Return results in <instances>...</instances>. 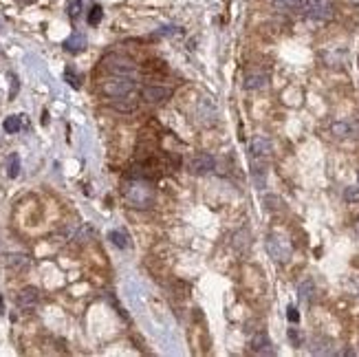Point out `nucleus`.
<instances>
[{"label":"nucleus","instance_id":"nucleus-1","mask_svg":"<svg viewBox=\"0 0 359 357\" xmlns=\"http://www.w3.org/2000/svg\"><path fill=\"white\" fill-rule=\"evenodd\" d=\"M124 198L130 207L146 210L155 201V190H152V185L146 179H133L130 176V181L124 185Z\"/></svg>","mask_w":359,"mask_h":357},{"label":"nucleus","instance_id":"nucleus-2","mask_svg":"<svg viewBox=\"0 0 359 357\" xmlns=\"http://www.w3.org/2000/svg\"><path fill=\"white\" fill-rule=\"evenodd\" d=\"M273 152V145H271V139L265 135H256L251 141H249V154H251V163H253V174L260 172L265 176V167H267V159Z\"/></svg>","mask_w":359,"mask_h":357},{"label":"nucleus","instance_id":"nucleus-3","mask_svg":"<svg viewBox=\"0 0 359 357\" xmlns=\"http://www.w3.org/2000/svg\"><path fill=\"white\" fill-rule=\"evenodd\" d=\"M135 91V82L128 77V75H115V77L106 79L102 84V93L106 97H124V95H130Z\"/></svg>","mask_w":359,"mask_h":357},{"label":"nucleus","instance_id":"nucleus-4","mask_svg":"<svg viewBox=\"0 0 359 357\" xmlns=\"http://www.w3.org/2000/svg\"><path fill=\"white\" fill-rule=\"evenodd\" d=\"M267 251H269V256L273 260L287 262L293 254V247H291V242H289V238H284L282 234H271V236L267 238Z\"/></svg>","mask_w":359,"mask_h":357},{"label":"nucleus","instance_id":"nucleus-5","mask_svg":"<svg viewBox=\"0 0 359 357\" xmlns=\"http://www.w3.org/2000/svg\"><path fill=\"white\" fill-rule=\"evenodd\" d=\"M302 11H304L311 20L324 22V20H331L333 18V2L331 0H304Z\"/></svg>","mask_w":359,"mask_h":357},{"label":"nucleus","instance_id":"nucleus-6","mask_svg":"<svg viewBox=\"0 0 359 357\" xmlns=\"http://www.w3.org/2000/svg\"><path fill=\"white\" fill-rule=\"evenodd\" d=\"M216 167V159L209 152H194L190 159H187V172L194 176L201 174H209V172Z\"/></svg>","mask_w":359,"mask_h":357},{"label":"nucleus","instance_id":"nucleus-7","mask_svg":"<svg viewBox=\"0 0 359 357\" xmlns=\"http://www.w3.org/2000/svg\"><path fill=\"white\" fill-rule=\"evenodd\" d=\"M104 66H106V71H111L112 75H128V77L137 71L135 62L128 60V57H124V55H108L106 60H104Z\"/></svg>","mask_w":359,"mask_h":357},{"label":"nucleus","instance_id":"nucleus-8","mask_svg":"<svg viewBox=\"0 0 359 357\" xmlns=\"http://www.w3.org/2000/svg\"><path fill=\"white\" fill-rule=\"evenodd\" d=\"M170 95H172V91H170L168 86H157V84H150V86H146L141 91V97L148 104H161V101H165Z\"/></svg>","mask_w":359,"mask_h":357},{"label":"nucleus","instance_id":"nucleus-9","mask_svg":"<svg viewBox=\"0 0 359 357\" xmlns=\"http://www.w3.org/2000/svg\"><path fill=\"white\" fill-rule=\"evenodd\" d=\"M40 302V293H38L36 286H24L22 291L18 293V307L22 311H33Z\"/></svg>","mask_w":359,"mask_h":357},{"label":"nucleus","instance_id":"nucleus-10","mask_svg":"<svg viewBox=\"0 0 359 357\" xmlns=\"http://www.w3.org/2000/svg\"><path fill=\"white\" fill-rule=\"evenodd\" d=\"M269 84V75L265 71H247L245 75V88L247 91H258V88H265Z\"/></svg>","mask_w":359,"mask_h":357},{"label":"nucleus","instance_id":"nucleus-11","mask_svg":"<svg viewBox=\"0 0 359 357\" xmlns=\"http://www.w3.org/2000/svg\"><path fill=\"white\" fill-rule=\"evenodd\" d=\"M251 346H253V351H256L258 355H273V353H275V348H273V344H271L269 335L262 333V331L253 335Z\"/></svg>","mask_w":359,"mask_h":357},{"label":"nucleus","instance_id":"nucleus-12","mask_svg":"<svg viewBox=\"0 0 359 357\" xmlns=\"http://www.w3.org/2000/svg\"><path fill=\"white\" fill-rule=\"evenodd\" d=\"M111 106L115 110H119V113H133V110H137V99L130 93V95H124V97H112Z\"/></svg>","mask_w":359,"mask_h":357},{"label":"nucleus","instance_id":"nucleus-13","mask_svg":"<svg viewBox=\"0 0 359 357\" xmlns=\"http://www.w3.org/2000/svg\"><path fill=\"white\" fill-rule=\"evenodd\" d=\"M84 47H86V38L82 33H73L68 40H64V48H67V51H71V53L84 51Z\"/></svg>","mask_w":359,"mask_h":357},{"label":"nucleus","instance_id":"nucleus-14","mask_svg":"<svg viewBox=\"0 0 359 357\" xmlns=\"http://www.w3.org/2000/svg\"><path fill=\"white\" fill-rule=\"evenodd\" d=\"M353 123H348V121H335L331 126V135L335 137V139H346V137H350L353 135Z\"/></svg>","mask_w":359,"mask_h":357},{"label":"nucleus","instance_id":"nucleus-15","mask_svg":"<svg viewBox=\"0 0 359 357\" xmlns=\"http://www.w3.org/2000/svg\"><path fill=\"white\" fill-rule=\"evenodd\" d=\"M313 293H315V285L311 278H306V280L300 282V286H297V295H300L302 302H311L313 300Z\"/></svg>","mask_w":359,"mask_h":357},{"label":"nucleus","instance_id":"nucleus-16","mask_svg":"<svg viewBox=\"0 0 359 357\" xmlns=\"http://www.w3.org/2000/svg\"><path fill=\"white\" fill-rule=\"evenodd\" d=\"M29 256H24V254H11L9 258H7V267H11V269H16V271H22V269H27L29 267Z\"/></svg>","mask_w":359,"mask_h":357},{"label":"nucleus","instance_id":"nucleus-17","mask_svg":"<svg viewBox=\"0 0 359 357\" xmlns=\"http://www.w3.org/2000/svg\"><path fill=\"white\" fill-rule=\"evenodd\" d=\"M311 353L313 355H331V342L328 339H313L311 342Z\"/></svg>","mask_w":359,"mask_h":357},{"label":"nucleus","instance_id":"nucleus-18","mask_svg":"<svg viewBox=\"0 0 359 357\" xmlns=\"http://www.w3.org/2000/svg\"><path fill=\"white\" fill-rule=\"evenodd\" d=\"M22 115H11V117L5 119V123H2V128H5L7 132H18L20 128H22Z\"/></svg>","mask_w":359,"mask_h":357},{"label":"nucleus","instance_id":"nucleus-19","mask_svg":"<svg viewBox=\"0 0 359 357\" xmlns=\"http://www.w3.org/2000/svg\"><path fill=\"white\" fill-rule=\"evenodd\" d=\"M108 238H111V242L112 245H117L119 249H126V247H128V238H126V234H121V232H111L108 234Z\"/></svg>","mask_w":359,"mask_h":357},{"label":"nucleus","instance_id":"nucleus-20","mask_svg":"<svg viewBox=\"0 0 359 357\" xmlns=\"http://www.w3.org/2000/svg\"><path fill=\"white\" fill-rule=\"evenodd\" d=\"M20 172V157L18 154H11L9 157V166H7V174L11 176V179H16Z\"/></svg>","mask_w":359,"mask_h":357},{"label":"nucleus","instance_id":"nucleus-21","mask_svg":"<svg viewBox=\"0 0 359 357\" xmlns=\"http://www.w3.org/2000/svg\"><path fill=\"white\" fill-rule=\"evenodd\" d=\"M102 16H104V11H102V7L99 4H93V9H90V13H89V24H99V20H102Z\"/></svg>","mask_w":359,"mask_h":357},{"label":"nucleus","instance_id":"nucleus-22","mask_svg":"<svg viewBox=\"0 0 359 357\" xmlns=\"http://www.w3.org/2000/svg\"><path fill=\"white\" fill-rule=\"evenodd\" d=\"M64 79H67V82L71 84L73 88H80V86H82V84H80V77H77V75H75V71H73L71 66H68V69L64 71Z\"/></svg>","mask_w":359,"mask_h":357},{"label":"nucleus","instance_id":"nucleus-23","mask_svg":"<svg viewBox=\"0 0 359 357\" xmlns=\"http://www.w3.org/2000/svg\"><path fill=\"white\" fill-rule=\"evenodd\" d=\"M344 198L348 203H359V185H350V188L344 192Z\"/></svg>","mask_w":359,"mask_h":357},{"label":"nucleus","instance_id":"nucleus-24","mask_svg":"<svg viewBox=\"0 0 359 357\" xmlns=\"http://www.w3.org/2000/svg\"><path fill=\"white\" fill-rule=\"evenodd\" d=\"M275 4L284 9H302L304 7V0H275Z\"/></svg>","mask_w":359,"mask_h":357},{"label":"nucleus","instance_id":"nucleus-25","mask_svg":"<svg viewBox=\"0 0 359 357\" xmlns=\"http://www.w3.org/2000/svg\"><path fill=\"white\" fill-rule=\"evenodd\" d=\"M67 11H68V16L71 18H77L80 16V11H82V0H68Z\"/></svg>","mask_w":359,"mask_h":357},{"label":"nucleus","instance_id":"nucleus-26","mask_svg":"<svg viewBox=\"0 0 359 357\" xmlns=\"http://www.w3.org/2000/svg\"><path fill=\"white\" fill-rule=\"evenodd\" d=\"M289 339H291L295 346H300L302 344V335H300V331L297 329H289Z\"/></svg>","mask_w":359,"mask_h":357},{"label":"nucleus","instance_id":"nucleus-27","mask_svg":"<svg viewBox=\"0 0 359 357\" xmlns=\"http://www.w3.org/2000/svg\"><path fill=\"white\" fill-rule=\"evenodd\" d=\"M287 317H289V322H293V324H295V322H300V313H297L295 307H289L287 309Z\"/></svg>","mask_w":359,"mask_h":357},{"label":"nucleus","instance_id":"nucleus-28","mask_svg":"<svg viewBox=\"0 0 359 357\" xmlns=\"http://www.w3.org/2000/svg\"><path fill=\"white\" fill-rule=\"evenodd\" d=\"M16 93H18V77L11 75V97H16Z\"/></svg>","mask_w":359,"mask_h":357},{"label":"nucleus","instance_id":"nucleus-29","mask_svg":"<svg viewBox=\"0 0 359 357\" xmlns=\"http://www.w3.org/2000/svg\"><path fill=\"white\" fill-rule=\"evenodd\" d=\"M353 229H355V234H357V236H359V218H357V220H355V225H353Z\"/></svg>","mask_w":359,"mask_h":357},{"label":"nucleus","instance_id":"nucleus-30","mask_svg":"<svg viewBox=\"0 0 359 357\" xmlns=\"http://www.w3.org/2000/svg\"><path fill=\"white\" fill-rule=\"evenodd\" d=\"M0 313H5V311H2V298H0Z\"/></svg>","mask_w":359,"mask_h":357},{"label":"nucleus","instance_id":"nucleus-31","mask_svg":"<svg viewBox=\"0 0 359 357\" xmlns=\"http://www.w3.org/2000/svg\"><path fill=\"white\" fill-rule=\"evenodd\" d=\"M350 2H355V4H359V0H350Z\"/></svg>","mask_w":359,"mask_h":357}]
</instances>
